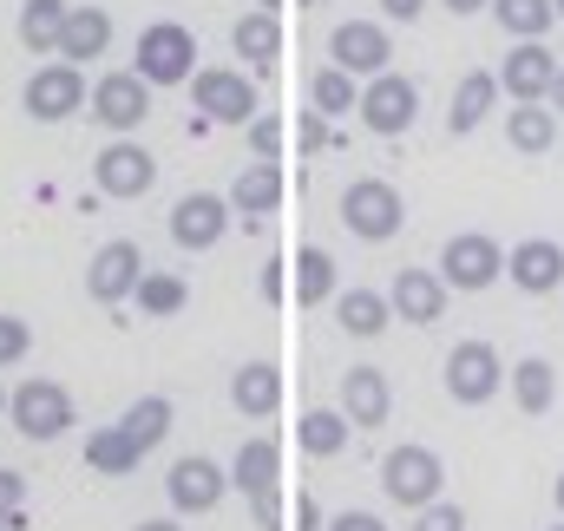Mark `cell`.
Segmentation results:
<instances>
[{
    "mask_svg": "<svg viewBox=\"0 0 564 531\" xmlns=\"http://www.w3.org/2000/svg\"><path fill=\"white\" fill-rule=\"evenodd\" d=\"M191 99H197V112H204V119H217V126H250V119L263 112L257 86H250L237 66H197Z\"/></svg>",
    "mask_w": 564,
    "mask_h": 531,
    "instance_id": "obj_8",
    "label": "cell"
},
{
    "mask_svg": "<svg viewBox=\"0 0 564 531\" xmlns=\"http://www.w3.org/2000/svg\"><path fill=\"white\" fill-rule=\"evenodd\" d=\"M552 7H558V20H564V0H552Z\"/></svg>",
    "mask_w": 564,
    "mask_h": 531,
    "instance_id": "obj_53",
    "label": "cell"
},
{
    "mask_svg": "<svg viewBox=\"0 0 564 531\" xmlns=\"http://www.w3.org/2000/svg\"><path fill=\"white\" fill-rule=\"evenodd\" d=\"M295 138H302V151H322V144H328V119H322V112H302Z\"/></svg>",
    "mask_w": 564,
    "mask_h": 531,
    "instance_id": "obj_42",
    "label": "cell"
},
{
    "mask_svg": "<svg viewBox=\"0 0 564 531\" xmlns=\"http://www.w3.org/2000/svg\"><path fill=\"white\" fill-rule=\"evenodd\" d=\"M276 204H282V164H250V171H237V184H230V210H237L243 224L270 217Z\"/></svg>",
    "mask_w": 564,
    "mask_h": 531,
    "instance_id": "obj_25",
    "label": "cell"
},
{
    "mask_svg": "<svg viewBox=\"0 0 564 531\" xmlns=\"http://www.w3.org/2000/svg\"><path fill=\"white\" fill-rule=\"evenodd\" d=\"M276 479H282V446L270 440V433L243 440L237 459H230V486H237L243 499H263V492H276Z\"/></svg>",
    "mask_w": 564,
    "mask_h": 531,
    "instance_id": "obj_20",
    "label": "cell"
},
{
    "mask_svg": "<svg viewBox=\"0 0 564 531\" xmlns=\"http://www.w3.org/2000/svg\"><path fill=\"white\" fill-rule=\"evenodd\" d=\"M545 106H552V112L564 119V66H558V86H552V99H545Z\"/></svg>",
    "mask_w": 564,
    "mask_h": 531,
    "instance_id": "obj_48",
    "label": "cell"
},
{
    "mask_svg": "<svg viewBox=\"0 0 564 531\" xmlns=\"http://www.w3.org/2000/svg\"><path fill=\"white\" fill-rule=\"evenodd\" d=\"M492 20H499L512 40H545L552 20H558V7H552V0H492Z\"/></svg>",
    "mask_w": 564,
    "mask_h": 531,
    "instance_id": "obj_34",
    "label": "cell"
},
{
    "mask_svg": "<svg viewBox=\"0 0 564 531\" xmlns=\"http://www.w3.org/2000/svg\"><path fill=\"white\" fill-rule=\"evenodd\" d=\"M191 302V289H184V275H171V269H144V282H139V308L144 315H177Z\"/></svg>",
    "mask_w": 564,
    "mask_h": 531,
    "instance_id": "obj_35",
    "label": "cell"
},
{
    "mask_svg": "<svg viewBox=\"0 0 564 531\" xmlns=\"http://www.w3.org/2000/svg\"><path fill=\"white\" fill-rule=\"evenodd\" d=\"M506 144H512V151H525V158L552 151V144H558V112H552L545 99L512 106V112H506Z\"/></svg>",
    "mask_w": 564,
    "mask_h": 531,
    "instance_id": "obj_27",
    "label": "cell"
},
{
    "mask_svg": "<svg viewBox=\"0 0 564 531\" xmlns=\"http://www.w3.org/2000/svg\"><path fill=\"white\" fill-rule=\"evenodd\" d=\"M348 433H355V420H348L341 407H315V413H302V426H295L302 453H315V459H335V453L348 446Z\"/></svg>",
    "mask_w": 564,
    "mask_h": 531,
    "instance_id": "obj_31",
    "label": "cell"
},
{
    "mask_svg": "<svg viewBox=\"0 0 564 531\" xmlns=\"http://www.w3.org/2000/svg\"><path fill=\"white\" fill-rule=\"evenodd\" d=\"M164 492H171V512H184V519H204V512H217V506H224L230 479H224V466H217V459L191 453V459H177V466H171Z\"/></svg>",
    "mask_w": 564,
    "mask_h": 531,
    "instance_id": "obj_15",
    "label": "cell"
},
{
    "mask_svg": "<svg viewBox=\"0 0 564 531\" xmlns=\"http://www.w3.org/2000/svg\"><path fill=\"white\" fill-rule=\"evenodd\" d=\"M308 99H315V112H322V119L361 112V79H355V73H341V66H322V73L308 79Z\"/></svg>",
    "mask_w": 564,
    "mask_h": 531,
    "instance_id": "obj_33",
    "label": "cell"
},
{
    "mask_svg": "<svg viewBox=\"0 0 564 531\" xmlns=\"http://www.w3.org/2000/svg\"><path fill=\"white\" fill-rule=\"evenodd\" d=\"M440 486H446V466H440L433 446H394V453L381 459V492H388L401 512H426V506L440 499Z\"/></svg>",
    "mask_w": 564,
    "mask_h": 531,
    "instance_id": "obj_2",
    "label": "cell"
},
{
    "mask_svg": "<svg viewBox=\"0 0 564 531\" xmlns=\"http://www.w3.org/2000/svg\"><path fill=\"white\" fill-rule=\"evenodd\" d=\"M381 13L408 26V20H421V13H426V0H381Z\"/></svg>",
    "mask_w": 564,
    "mask_h": 531,
    "instance_id": "obj_45",
    "label": "cell"
},
{
    "mask_svg": "<svg viewBox=\"0 0 564 531\" xmlns=\"http://www.w3.org/2000/svg\"><path fill=\"white\" fill-rule=\"evenodd\" d=\"M106 46H112V13L106 7H73L66 33H59V59L86 66V59H106Z\"/></svg>",
    "mask_w": 564,
    "mask_h": 531,
    "instance_id": "obj_21",
    "label": "cell"
},
{
    "mask_svg": "<svg viewBox=\"0 0 564 531\" xmlns=\"http://www.w3.org/2000/svg\"><path fill=\"white\" fill-rule=\"evenodd\" d=\"M341 224H348L361 243H388V237H401L408 204H401V191H394L388 177H355V184L341 191Z\"/></svg>",
    "mask_w": 564,
    "mask_h": 531,
    "instance_id": "obj_1",
    "label": "cell"
},
{
    "mask_svg": "<svg viewBox=\"0 0 564 531\" xmlns=\"http://www.w3.org/2000/svg\"><path fill=\"white\" fill-rule=\"evenodd\" d=\"M119 426H126V433H132V440H139L144 453H151V446H158V440H164V433H171V400H164V394H144V400H132V407H126V420H119Z\"/></svg>",
    "mask_w": 564,
    "mask_h": 531,
    "instance_id": "obj_36",
    "label": "cell"
},
{
    "mask_svg": "<svg viewBox=\"0 0 564 531\" xmlns=\"http://www.w3.org/2000/svg\"><path fill=\"white\" fill-rule=\"evenodd\" d=\"M66 0H20V20H13V33H20V46L26 53H59V33H66Z\"/></svg>",
    "mask_w": 564,
    "mask_h": 531,
    "instance_id": "obj_26",
    "label": "cell"
},
{
    "mask_svg": "<svg viewBox=\"0 0 564 531\" xmlns=\"http://www.w3.org/2000/svg\"><path fill=\"white\" fill-rule=\"evenodd\" d=\"M552 86H558V59L545 53V40H519L499 66V93L512 106H532V99H552Z\"/></svg>",
    "mask_w": 564,
    "mask_h": 531,
    "instance_id": "obj_16",
    "label": "cell"
},
{
    "mask_svg": "<svg viewBox=\"0 0 564 531\" xmlns=\"http://www.w3.org/2000/svg\"><path fill=\"white\" fill-rule=\"evenodd\" d=\"M552 531H564V519H558V525H552Z\"/></svg>",
    "mask_w": 564,
    "mask_h": 531,
    "instance_id": "obj_54",
    "label": "cell"
},
{
    "mask_svg": "<svg viewBox=\"0 0 564 531\" xmlns=\"http://www.w3.org/2000/svg\"><path fill=\"white\" fill-rule=\"evenodd\" d=\"M132 73L151 79V86H184V79H197V40H191V26L151 20L139 33V66H132Z\"/></svg>",
    "mask_w": 564,
    "mask_h": 531,
    "instance_id": "obj_3",
    "label": "cell"
},
{
    "mask_svg": "<svg viewBox=\"0 0 564 531\" xmlns=\"http://www.w3.org/2000/svg\"><path fill=\"white\" fill-rule=\"evenodd\" d=\"M492 106H499V73H466V79L453 86V106H446V132H453V138L479 132Z\"/></svg>",
    "mask_w": 564,
    "mask_h": 531,
    "instance_id": "obj_23",
    "label": "cell"
},
{
    "mask_svg": "<svg viewBox=\"0 0 564 531\" xmlns=\"http://www.w3.org/2000/svg\"><path fill=\"white\" fill-rule=\"evenodd\" d=\"M446 275L440 269H401L394 275V289H388V302H394V315L401 322H414V328H426V322H440L446 315Z\"/></svg>",
    "mask_w": 564,
    "mask_h": 531,
    "instance_id": "obj_17",
    "label": "cell"
},
{
    "mask_svg": "<svg viewBox=\"0 0 564 531\" xmlns=\"http://www.w3.org/2000/svg\"><path fill=\"white\" fill-rule=\"evenodd\" d=\"M446 13H479V7H492V0H440Z\"/></svg>",
    "mask_w": 564,
    "mask_h": 531,
    "instance_id": "obj_47",
    "label": "cell"
},
{
    "mask_svg": "<svg viewBox=\"0 0 564 531\" xmlns=\"http://www.w3.org/2000/svg\"><path fill=\"white\" fill-rule=\"evenodd\" d=\"M440 275H446V289L479 295V289H492V282L506 275V250H499L486 230H459V237H446V250H440Z\"/></svg>",
    "mask_w": 564,
    "mask_h": 531,
    "instance_id": "obj_7",
    "label": "cell"
},
{
    "mask_svg": "<svg viewBox=\"0 0 564 531\" xmlns=\"http://www.w3.org/2000/svg\"><path fill=\"white\" fill-rule=\"evenodd\" d=\"M93 119H99L106 132L132 138L144 119H151V79H139L132 66H126V73H106V79L93 86Z\"/></svg>",
    "mask_w": 564,
    "mask_h": 531,
    "instance_id": "obj_13",
    "label": "cell"
},
{
    "mask_svg": "<svg viewBox=\"0 0 564 531\" xmlns=\"http://www.w3.org/2000/svg\"><path fill=\"white\" fill-rule=\"evenodd\" d=\"M440 381H446V394L459 400V407H486V400L506 388V361H499L492 342H453Z\"/></svg>",
    "mask_w": 564,
    "mask_h": 531,
    "instance_id": "obj_6",
    "label": "cell"
},
{
    "mask_svg": "<svg viewBox=\"0 0 564 531\" xmlns=\"http://www.w3.org/2000/svg\"><path fill=\"white\" fill-rule=\"evenodd\" d=\"M282 257H270V263H263V302H282V295H289V282H282Z\"/></svg>",
    "mask_w": 564,
    "mask_h": 531,
    "instance_id": "obj_43",
    "label": "cell"
},
{
    "mask_svg": "<svg viewBox=\"0 0 564 531\" xmlns=\"http://www.w3.org/2000/svg\"><path fill=\"white\" fill-rule=\"evenodd\" d=\"M26 348H33V322H20V315H0V368L26 361Z\"/></svg>",
    "mask_w": 564,
    "mask_h": 531,
    "instance_id": "obj_37",
    "label": "cell"
},
{
    "mask_svg": "<svg viewBox=\"0 0 564 531\" xmlns=\"http://www.w3.org/2000/svg\"><path fill=\"white\" fill-rule=\"evenodd\" d=\"M335 295V257L322 243H302L295 250V308H322Z\"/></svg>",
    "mask_w": 564,
    "mask_h": 531,
    "instance_id": "obj_32",
    "label": "cell"
},
{
    "mask_svg": "<svg viewBox=\"0 0 564 531\" xmlns=\"http://www.w3.org/2000/svg\"><path fill=\"white\" fill-rule=\"evenodd\" d=\"M139 282H144V250L132 237H112V243L93 250V263H86V295H93L99 308H119L126 295H139Z\"/></svg>",
    "mask_w": 564,
    "mask_h": 531,
    "instance_id": "obj_9",
    "label": "cell"
},
{
    "mask_svg": "<svg viewBox=\"0 0 564 531\" xmlns=\"http://www.w3.org/2000/svg\"><path fill=\"white\" fill-rule=\"evenodd\" d=\"M335 322H341L355 342H375V335L394 322V302H388L381 289H348V295L335 302Z\"/></svg>",
    "mask_w": 564,
    "mask_h": 531,
    "instance_id": "obj_28",
    "label": "cell"
},
{
    "mask_svg": "<svg viewBox=\"0 0 564 531\" xmlns=\"http://www.w3.org/2000/svg\"><path fill=\"white\" fill-rule=\"evenodd\" d=\"M230 400H237V413H250V420H270L282 400V368L276 361H243L237 375H230Z\"/></svg>",
    "mask_w": 564,
    "mask_h": 531,
    "instance_id": "obj_24",
    "label": "cell"
},
{
    "mask_svg": "<svg viewBox=\"0 0 564 531\" xmlns=\"http://www.w3.org/2000/svg\"><path fill=\"white\" fill-rule=\"evenodd\" d=\"M341 413H348L355 426H388V413H394L388 375H381V368H348V375H341Z\"/></svg>",
    "mask_w": 564,
    "mask_h": 531,
    "instance_id": "obj_19",
    "label": "cell"
},
{
    "mask_svg": "<svg viewBox=\"0 0 564 531\" xmlns=\"http://www.w3.org/2000/svg\"><path fill=\"white\" fill-rule=\"evenodd\" d=\"M558 519H564V473H558Z\"/></svg>",
    "mask_w": 564,
    "mask_h": 531,
    "instance_id": "obj_51",
    "label": "cell"
},
{
    "mask_svg": "<svg viewBox=\"0 0 564 531\" xmlns=\"http://www.w3.org/2000/svg\"><path fill=\"white\" fill-rule=\"evenodd\" d=\"M20 106H26L40 126H59V119H73V112L86 106V73H79V66H66V59L33 66V79H26Z\"/></svg>",
    "mask_w": 564,
    "mask_h": 531,
    "instance_id": "obj_11",
    "label": "cell"
},
{
    "mask_svg": "<svg viewBox=\"0 0 564 531\" xmlns=\"http://www.w3.org/2000/svg\"><path fill=\"white\" fill-rule=\"evenodd\" d=\"M295 525H302V531H328V525H322V506H315V499H308V492H302V499H295Z\"/></svg>",
    "mask_w": 564,
    "mask_h": 531,
    "instance_id": "obj_46",
    "label": "cell"
},
{
    "mask_svg": "<svg viewBox=\"0 0 564 531\" xmlns=\"http://www.w3.org/2000/svg\"><path fill=\"white\" fill-rule=\"evenodd\" d=\"M144 446L126 433V426H99L93 440H86V466L93 473H106V479H126V473H139Z\"/></svg>",
    "mask_w": 564,
    "mask_h": 531,
    "instance_id": "obj_29",
    "label": "cell"
},
{
    "mask_svg": "<svg viewBox=\"0 0 564 531\" xmlns=\"http://www.w3.org/2000/svg\"><path fill=\"white\" fill-rule=\"evenodd\" d=\"M250 151H257V164H276V151H282V119H250Z\"/></svg>",
    "mask_w": 564,
    "mask_h": 531,
    "instance_id": "obj_38",
    "label": "cell"
},
{
    "mask_svg": "<svg viewBox=\"0 0 564 531\" xmlns=\"http://www.w3.org/2000/svg\"><path fill=\"white\" fill-rule=\"evenodd\" d=\"M132 531H184L177 519H144V525H132Z\"/></svg>",
    "mask_w": 564,
    "mask_h": 531,
    "instance_id": "obj_49",
    "label": "cell"
},
{
    "mask_svg": "<svg viewBox=\"0 0 564 531\" xmlns=\"http://www.w3.org/2000/svg\"><path fill=\"white\" fill-rule=\"evenodd\" d=\"M302 7H315V0H302Z\"/></svg>",
    "mask_w": 564,
    "mask_h": 531,
    "instance_id": "obj_55",
    "label": "cell"
},
{
    "mask_svg": "<svg viewBox=\"0 0 564 531\" xmlns=\"http://www.w3.org/2000/svg\"><path fill=\"white\" fill-rule=\"evenodd\" d=\"M414 531H466V512L446 506V499H433L426 512H414Z\"/></svg>",
    "mask_w": 564,
    "mask_h": 531,
    "instance_id": "obj_39",
    "label": "cell"
},
{
    "mask_svg": "<svg viewBox=\"0 0 564 531\" xmlns=\"http://www.w3.org/2000/svg\"><path fill=\"white\" fill-rule=\"evenodd\" d=\"M328 531H388L375 512H341V519H328Z\"/></svg>",
    "mask_w": 564,
    "mask_h": 531,
    "instance_id": "obj_44",
    "label": "cell"
},
{
    "mask_svg": "<svg viewBox=\"0 0 564 531\" xmlns=\"http://www.w3.org/2000/svg\"><path fill=\"white\" fill-rule=\"evenodd\" d=\"M328 66H341L355 79H381V73H394V33L381 20H341L328 33Z\"/></svg>",
    "mask_w": 564,
    "mask_h": 531,
    "instance_id": "obj_5",
    "label": "cell"
},
{
    "mask_svg": "<svg viewBox=\"0 0 564 531\" xmlns=\"http://www.w3.org/2000/svg\"><path fill=\"white\" fill-rule=\"evenodd\" d=\"M250 519H257V531H282V486L263 492V499H250Z\"/></svg>",
    "mask_w": 564,
    "mask_h": 531,
    "instance_id": "obj_41",
    "label": "cell"
},
{
    "mask_svg": "<svg viewBox=\"0 0 564 531\" xmlns=\"http://www.w3.org/2000/svg\"><path fill=\"white\" fill-rule=\"evenodd\" d=\"M230 197H217V191H191V197H177L171 204V243L177 250H217L224 243V230H230Z\"/></svg>",
    "mask_w": 564,
    "mask_h": 531,
    "instance_id": "obj_14",
    "label": "cell"
},
{
    "mask_svg": "<svg viewBox=\"0 0 564 531\" xmlns=\"http://www.w3.org/2000/svg\"><path fill=\"white\" fill-rule=\"evenodd\" d=\"M414 119H421V86H414V79L381 73V79L361 86V126L375 138H401Z\"/></svg>",
    "mask_w": 564,
    "mask_h": 531,
    "instance_id": "obj_10",
    "label": "cell"
},
{
    "mask_svg": "<svg viewBox=\"0 0 564 531\" xmlns=\"http://www.w3.org/2000/svg\"><path fill=\"white\" fill-rule=\"evenodd\" d=\"M7 400H13V394H7V388H0V413H7Z\"/></svg>",
    "mask_w": 564,
    "mask_h": 531,
    "instance_id": "obj_52",
    "label": "cell"
},
{
    "mask_svg": "<svg viewBox=\"0 0 564 531\" xmlns=\"http://www.w3.org/2000/svg\"><path fill=\"white\" fill-rule=\"evenodd\" d=\"M230 53H237V59H250L257 73H276V59H282V20H276V13H263V7H257V13H243V20L230 26Z\"/></svg>",
    "mask_w": 564,
    "mask_h": 531,
    "instance_id": "obj_22",
    "label": "cell"
},
{
    "mask_svg": "<svg viewBox=\"0 0 564 531\" xmlns=\"http://www.w3.org/2000/svg\"><path fill=\"white\" fill-rule=\"evenodd\" d=\"M20 499H26V479L20 473H0V531L20 525Z\"/></svg>",
    "mask_w": 564,
    "mask_h": 531,
    "instance_id": "obj_40",
    "label": "cell"
},
{
    "mask_svg": "<svg viewBox=\"0 0 564 531\" xmlns=\"http://www.w3.org/2000/svg\"><path fill=\"white\" fill-rule=\"evenodd\" d=\"M512 400H519V413H552L558 407V368L545 355H525L512 368Z\"/></svg>",
    "mask_w": 564,
    "mask_h": 531,
    "instance_id": "obj_30",
    "label": "cell"
},
{
    "mask_svg": "<svg viewBox=\"0 0 564 531\" xmlns=\"http://www.w3.org/2000/svg\"><path fill=\"white\" fill-rule=\"evenodd\" d=\"M257 7H263V13H276V7H282V0H257Z\"/></svg>",
    "mask_w": 564,
    "mask_h": 531,
    "instance_id": "obj_50",
    "label": "cell"
},
{
    "mask_svg": "<svg viewBox=\"0 0 564 531\" xmlns=\"http://www.w3.org/2000/svg\"><path fill=\"white\" fill-rule=\"evenodd\" d=\"M506 275L525 289V295H552L564 282V250L552 237H525V243H512L506 250Z\"/></svg>",
    "mask_w": 564,
    "mask_h": 531,
    "instance_id": "obj_18",
    "label": "cell"
},
{
    "mask_svg": "<svg viewBox=\"0 0 564 531\" xmlns=\"http://www.w3.org/2000/svg\"><path fill=\"white\" fill-rule=\"evenodd\" d=\"M93 184H99L106 197H126V204H132V197H144V191L158 184V158L144 151L139 138H112V144L93 158Z\"/></svg>",
    "mask_w": 564,
    "mask_h": 531,
    "instance_id": "obj_12",
    "label": "cell"
},
{
    "mask_svg": "<svg viewBox=\"0 0 564 531\" xmlns=\"http://www.w3.org/2000/svg\"><path fill=\"white\" fill-rule=\"evenodd\" d=\"M7 420H13V433H20V440H40V446H46V440H59V433L73 426V394H66L59 381H40V375H33V381H20V388H13Z\"/></svg>",
    "mask_w": 564,
    "mask_h": 531,
    "instance_id": "obj_4",
    "label": "cell"
}]
</instances>
